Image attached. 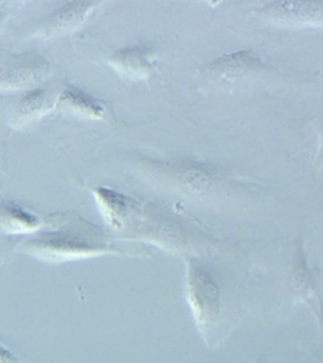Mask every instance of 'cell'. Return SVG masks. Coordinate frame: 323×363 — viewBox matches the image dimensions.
Segmentation results:
<instances>
[{
	"instance_id": "6da1fadb",
	"label": "cell",
	"mask_w": 323,
	"mask_h": 363,
	"mask_svg": "<svg viewBox=\"0 0 323 363\" xmlns=\"http://www.w3.org/2000/svg\"><path fill=\"white\" fill-rule=\"evenodd\" d=\"M25 254L44 263H68L101 255H121L116 244L105 234L102 228L83 220L75 213V218L54 231H47L28 238L21 244Z\"/></svg>"
},
{
	"instance_id": "7a4b0ae2",
	"label": "cell",
	"mask_w": 323,
	"mask_h": 363,
	"mask_svg": "<svg viewBox=\"0 0 323 363\" xmlns=\"http://www.w3.org/2000/svg\"><path fill=\"white\" fill-rule=\"evenodd\" d=\"M146 168L163 189L192 202H215L230 194L231 179L212 162L194 159L146 160Z\"/></svg>"
},
{
	"instance_id": "3957f363",
	"label": "cell",
	"mask_w": 323,
	"mask_h": 363,
	"mask_svg": "<svg viewBox=\"0 0 323 363\" xmlns=\"http://www.w3.org/2000/svg\"><path fill=\"white\" fill-rule=\"evenodd\" d=\"M186 301L199 335L214 347L225 323L226 286L215 268L201 257L186 259Z\"/></svg>"
},
{
	"instance_id": "277c9868",
	"label": "cell",
	"mask_w": 323,
	"mask_h": 363,
	"mask_svg": "<svg viewBox=\"0 0 323 363\" xmlns=\"http://www.w3.org/2000/svg\"><path fill=\"white\" fill-rule=\"evenodd\" d=\"M265 68L261 55L252 49H241L223 54L205 63L201 74L205 81L215 84H233L249 78Z\"/></svg>"
},
{
	"instance_id": "5b68a950",
	"label": "cell",
	"mask_w": 323,
	"mask_h": 363,
	"mask_svg": "<svg viewBox=\"0 0 323 363\" xmlns=\"http://www.w3.org/2000/svg\"><path fill=\"white\" fill-rule=\"evenodd\" d=\"M157 49L149 43L126 44L114 50L109 57V65L120 78L138 83L149 79L157 69Z\"/></svg>"
},
{
	"instance_id": "8992f818",
	"label": "cell",
	"mask_w": 323,
	"mask_h": 363,
	"mask_svg": "<svg viewBox=\"0 0 323 363\" xmlns=\"http://www.w3.org/2000/svg\"><path fill=\"white\" fill-rule=\"evenodd\" d=\"M290 291L296 301L304 302L305 306L315 313L317 321H319L320 330L323 331V298L322 292L317 283V277L314 268L310 267L307 252L304 249L301 239H297L296 250L292 254L291 270H290Z\"/></svg>"
},
{
	"instance_id": "52a82bcc",
	"label": "cell",
	"mask_w": 323,
	"mask_h": 363,
	"mask_svg": "<svg viewBox=\"0 0 323 363\" xmlns=\"http://www.w3.org/2000/svg\"><path fill=\"white\" fill-rule=\"evenodd\" d=\"M258 15L281 28H323V2H270L258 10Z\"/></svg>"
},
{
	"instance_id": "ba28073f",
	"label": "cell",
	"mask_w": 323,
	"mask_h": 363,
	"mask_svg": "<svg viewBox=\"0 0 323 363\" xmlns=\"http://www.w3.org/2000/svg\"><path fill=\"white\" fill-rule=\"evenodd\" d=\"M52 67L45 57L29 54L16 57L7 65L0 67V91H29L50 74Z\"/></svg>"
},
{
	"instance_id": "9c48e42d",
	"label": "cell",
	"mask_w": 323,
	"mask_h": 363,
	"mask_svg": "<svg viewBox=\"0 0 323 363\" xmlns=\"http://www.w3.org/2000/svg\"><path fill=\"white\" fill-rule=\"evenodd\" d=\"M97 9L96 2H65L40 20L33 36L40 39H55L78 31Z\"/></svg>"
},
{
	"instance_id": "30bf717a",
	"label": "cell",
	"mask_w": 323,
	"mask_h": 363,
	"mask_svg": "<svg viewBox=\"0 0 323 363\" xmlns=\"http://www.w3.org/2000/svg\"><path fill=\"white\" fill-rule=\"evenodd\" d=\"M91 192L104 223L110 230H126L133 223L134 216L138 215L139 210V205L134 199L107 186L92 187Z\"/></svg>"
},
{
	"instance_id": "8fae6325",
	"label": "cell",
	"mask_w": 323,
	"mask_h": 363,
	"mask_svg": "<svg viewBox=\"0 0 323 363\" xmlns=\"http://www.w3.org/2000/svg\"><path fill=\"white\" fill-rule=\"evenodd\" d=\"M55 108L62 115L78 120H102L107 113V108L101 99L76 84H67L63 87L57 96Z\"/></svg>"
},
{
	"instance_id": "7c38bea8",
	"label": "cell",
	"mask_w": 323,
	"mask_h": 363,
	"mask_svg": "<svg viewBox=\"0 0 323 363\" xmlns=\"http://www.w3.org/2000/svg\"><path fill=\"white\" fill-rule=\"evenodd\" d=\"M55 102L57 97L44 87H34V89L25 91L18 104L15 105L13 112H11V126L23 128L29 123L38 121L55 107Z\"/></svg>"
},
{
	"instance_id": "4fadbf2b",
	"label": "cell",
	"mask_w": 323,
	"mask_h": 363,
	"mask_svg": "<svg viewBox=\"0 0 323 363\" xmlns=\"http://www.w3.org/2000/svg\"><path fill=\"white\" fill-rule=\"evenodd\" d=\"M43 226L36 215L28 212L15 203H4L0 207V230L10 234H29L36 233Z\"/></svg>"
},
{
	"instance_id": "5bb4252c",
	"label": "cell",
	"mask_w": 323,
	"mask_h": 363,
	"mask_svg": "<svg viewBox=\"0 0 323 363\" xmlns=\"http://www.w3.org/2000/svg\"><path fill=\"white\" fill-rule=\"evenodd\" d=\"M0 363H20V359L10 349L0 344Z\"/></svg>"
},
{
	"instance_id": "9a60e30c",
	"label": "cell",
	"mask_w": 323,
	"mask_h": 363,
	"mask_svg": "<svg viewBox=\"0 0 323 363\" xmlns=\"http://www.w3.org/2000/svg\"><path fill=\"white\" fill-rule=\"evenodd\" d=\"M315 167L317 168H322L323 167V123H322V126H320V149H319V154H317Z\"/></svg>"
},
{
	"instance_id": "2e32d148",
	"label": "cell",
	"mask_w": 323,
	"mask_h": 363,
	"mask_svg": "<svg viewBox=\"0 0 323 363\" xmlns=\"http://www.w3.org/2000/svg\"><path fill=\"white\" fill-rule=\"evenodd\" d=\"M320 74H323V68H322V69H320Z\"/></svg>"
}]
</instances>
